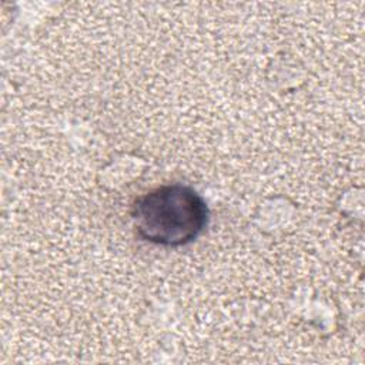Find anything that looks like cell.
I'll return each mask as SVG.
<instances>
[{
  "label": "cell",
  "instance_id": "1",
  "mask_svg": "<svg viewBox=\"0 0 365 365\" xmlns=\"http://www.w3.org/2000/svg\"><path fill=\"white\" fill-rule=\"evenodd\" d=\"M130 215L140 240L167 248L191 244L210 222L204 197L181 182L163 184L138 195Z\"/></svg>",
  "mask_w": 365,
  "mask_h": 365
}]
</instances>
